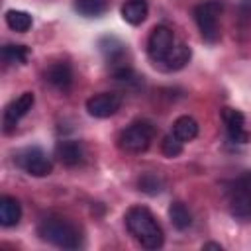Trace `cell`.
I'll list each match as a JSON object with an SVG mask.
<instances>
[{"label":"cell","instance_id":"obj_1","mask_svg":"<svg viewBox=\"0 0 251 251\" xmlns=\"http://www.w3.org/2000/svg\"><path fill=\"white\" fill-rule=\"evenodd\" d=\"M126 227L133 239L145 249H159L165 241L163 229L157 224L155 216L145 206H131L126 212Z\"/></svg>","mask_w":251,"mask_h":251},{"label":"cell","instance_id":"obj_2","mask_svg":"<svg viewBox=\"0 0 251 251\" xmlns=\"http://www.w3.org/2000/svg\"><path fill=\"white\" fill-rule=\"evenodd\" d=\"M37 233L43 241L57 245V247H63V249H76L82 241L78 227L71 220L57 218V216L41 220L37 226Z\"/></svg>","mask_w":251,"mask_h":251},{"label":"cell","instance_id":"obj_3","mask_svg":"<svg viewBox=\"0 0 251 251\" xmlns=\"http://www.w3.org/2000/svg\"><path fill=\"white\" fill-rule=\"evenodd\" d=\"M220 14H222V2H218V0L200 2L192 10L194 22L200 29V35L208 43H216L220 39V25H218V16Z\"/></svg>","mask_w":251,"mask_h":251},{"label":"cell","instance_id":"obj_4","mask_svg":"<svg viewBox=\"0 0 251 251\" xmlns=\"http://www.w3.org/2000/svg\"><path fill=\"white\" fill-rule=\"evenodd\" d=\"M153 135H155V127L149 122H135L120 133L118 145L127 153H143L151 145Z\"/></svg>","mask_w":251,"mask_h":251},{"label":"cell","instance_id":"obj_5","mask_svg":"<svg viewBox=\"0 0 251 251\" xmlns=\"http://www.w3.org/2000/svg\"><path fill=\"white\" fill-rule=\"evenodd\" d=\"M14 161L31 176H47L53 171V161L41 147H24L14 155Z\"/></svg>","mask_w":251,"mask_h":251},{"label":"cell","instance_id":"obj_6","mask_svg":"<svg viewBox=\"0 0 251 251\" xmlns=\"http://www.w3.org/2000/svg\"><path fill=\"white\" fill-rule=\"evenodd\" d=\"M229 210L235 218H249L251 216V173L233 180L226 190Z\"/></svg>","mask_w":251,"mask_h":251},{"label":"cell","instance_id":"obj_7","mask_svg":"<svg viewBox=\"0 0 251 251\" xmlns=\"http://www.w3.org/2000/svg\"><path fill=\"white\" fill-rule=\"evenodd\" d=\"M175 33L171 27L167 25H155L149 33V39H147V55L149 59L157 65H161L165 61V57L171 53L173 45H175Z\"/></svg>","mask_w":251,"mask_h":251},{"label":"cell","instance_id":"obj_8","mask_svg":"<svg viewBox=\"0 0 251 251\" xmlns=\"http://www.w3.org/2000/svg\"><path fill=\"white\" fill-rule=\"evenodd\" d=\"M122 106V96L118 92H100L86 100V110L92 118H110Z\"/></svg>","mask_w":251,"mask_h":251},{"label":"cell","instance_id":"obj_9","mask_svg":"<svg viewBox=\"0 0 251 251\" xmlns=\"http://www.w3.org/2000/svg\"><path fill=\"white\" fill-rule=\"evenodd\" d=\"M33 102H35L33 92H24L6 106V110H4V131L6 133H10L18 126V122L31 110Z\"/></svg>","mask_w":251,"mask_h":251},{"label":"cell","instance_id":"obj_10","mask_svg":"<svg viewBox=\"0 0 251 251\" xmlns=\"http://www.w3.org/2000/svg\"><path fill=\"white\" fill-rule=\"evenodd\" d=\"M222 120L226 126V131L231 141L235 143H245L249 139V133L245 131V116L235 110V108H224L222 110Z\"/></svg>","mask_w":251,"mask_h":251},{"label":"cell","instance_id":"obj_11","mask_svg":"<svg viewBox=\"0 0 251 251\" xmlns=\"http://www.w3.org/2000/svg\"><path fill=\"white\" fill-rule=\"evenodd\" d=\"M55 157L65 167H78L84 161V147L80 141L63 139L55 145Z\"/></svg>","mask_w":251,"mask_h":251},{"label":"cell","instance_id":"obj_12","mask_svg":"<svg viewBox=\"0 0 251 251\" xmlns=\"http://www.w3.org/2000/svg\"><path fill=\"white\" fill-rule=\"evenodd\" d=\"M45 80L53 88H57L61 92H69V88L73 84V69H71V65L65 63V61L49 65V69L45 71Z\"/></svg>","mask_w":251,"mask_h":251},{"label":"cell","instance_id":"obj_13","mask_svg":"<svg viewBox=\"0 0 251 251\" xmlns=\"http://www.w3.org/2000/svg\"><path fill=\"white\" fill-rule=\"evenodd\" d=\"M20 218H22L20 202L12 196H2L0 198V224L4 227H12L20 222Z\"/></svg>","mask_w":251,"mask_h":251},{"label":"cell","instance_id":"obj_14","mask_svg":"<svg viewBox=\"0 0 251 251\" xmlns=\"http://www.w3.org/2000/svg\"><path fill=\"white\" fill-rule=\"evenodd\" d=\"M190 47L186 43H175L171 53L165 57V61L161 63L165 67V71H180L188 61H190Z\"/></svg>","mask_w":251,"mask_h":251},{"label":"cell","instance_id":"obj_15","mask_svg":"<svg viewBox=\"0 0 251 251\" xmlns=\"http://www.w3.org/2000/svg\"><path fill=\"white\" fill-rule=\"evenodd\" d=\"M98 47H100V53L104 55L106 61L110 63H118L124 53H126V45L116 37V35H104L98 39Z\"/></svg>","mask_w":251,"mask_h":251},{"label":"cell","instance_id":"obj_16","mask_svg":"<svg viewBox=\"0 0 251 251\" xmlns=\"http://www.w3.org/2000/svg\"><path fill=\"white\" fill-rule=\"evenodd\" d=\"M122 18L131 24V25H139L145 22L147 18V4L145 0H127L122 6Z\"/></svg>","mask_w":251,"mask_h":251},{"label":"cell","instance_id":"obj_17","mask_svg":"<svg viewBox=\"0 0 251 251\" xmlns=\"http://www.w3.org/2000/svg\"><path fill=\"white\" fill-rule=\"evenodd\" d=\"M173 133L182 141H192L196 135H198V122L192 118V116H180L175 120L173 124Z\"/></svg>","mask_w":251,"mask_h":251},{"label":"cell","instance_id":"obj_18","mask_svg":"<svg viewBox=\"0 0 251 251\" xmlns=\"http://www.w3.org/2000/svg\"><path fill=\"white\" fill-rule=\"evenodd\" d=\"M169 218H171V224L180 231L190 227V224H192V214L182 202H173L169 206Z\"/></svg>","mask_w":251,"mask_h":251},{"label":"cell","instance_id":"obj_19","mask_svg":"<svg viewBox=\"0 0 251 251\" xmlns=\"http://www.w3.org/2000/svg\"><path fill=\"white\" fill-rule=\"evenodd\" d=\"M75 10L84 18H98L108 10V0H75Z\"/></svg>","mask_w":251,"mask_h":251},{"label":"cell","instance_id":"obj_20","mask_svg":"<svg viewBox=\"0 0 251 251\" xmlns=\"http://www.w3.org/2000/svg\"><path fill=\"white\" fill-rule=\"evenodd\" d=\"M6 24H8L10 29H14V31H18V33H24V31H27V29L31 27L33 20H31V16H29L27 12H24V10H8V12H6Z\"/></svg>","mask_w":251,"mask_h":251},{"label":"cell","instance_id":"obj_21","mask_svg":"<svg viewBox=\"0 0 251 251\" xmlns=\"http://www.w3.org/2000/svg\"><path fill=\"white\" fill-rule=\"evenodd\" d=\"M29 57V49L25 45H14V43H8L4 45L2 49V59L8 63V65H24Z\"/></svg>","mask_w":251,"mask_h":251},{"label":"cell","instance_id":"obj_22","mask_svg":"<svg viewBox=\"0 0 251 251\" xmlns=\"http://www.w3.org/2000/svg\"><path fill=\"white\" fill-rule=\"evenodd\" d=\"M137 184H139V190H143V192H147V194H159V192L163 190V186H165L163 178L157 176V175H153V173L141 175Z\"/></svg>","mask_w":251,"mask_h":251},{"label":"cell","instance_id":"obj_23","mask_svg":"<svg viewBox=\"0 0 251 251\" xmlns=\"http://www.w3.org/2000/svg\"><path fill=\"white\" fill-rule=\"evenodd\" d=\"M161 151H163V155L169 157V159L178 157V155L182 153V141H180L175 133H169V135H165L163 141H161Z\"/></svg>","mask_w":251,"mask_h":251},{"label":"cell","instance_id":"obj_24","mask_svg":"<svg viewBox=\"0 0 251 251\" xmlns=\"http://www.w3.org/2000/svg\"><path fill=\"white\" fill-rule=\"evenodd\" d=\"M114 78H116L118 82L131 84V82H133V80H137L139 76H137L129 67H118V69H114Z\"/></svg>","mask_w":251,"mask_h":251},{"label":"cell","instance_id":"obj_25","mask_svg":"<svg viewBox=\"0 0 251 251\" xmlns=\"http://www.w3.org/2000/svg\"><path fill=\"white\" fill-rule=\"evenodd\" d=\"M202 247H204V249H218V251H222V245H220V243H214V241H208V243H204Z\"/></svg>","mask_w":251,"mask_h":251}]
</instances>
